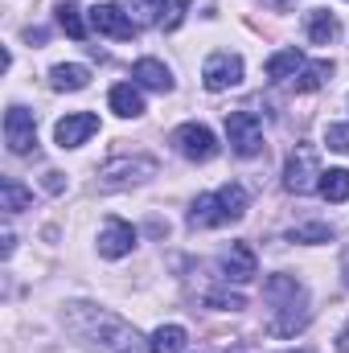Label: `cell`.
I'll return each mask as SVG.
<instances>
[{"mask_svg": "<svg viewBox=\"0 0 349 353\" xmlns=\"http://www.w3.org/2000/svg\"><path fill=\"white\" fill-rule=\"evenodd\" d=\"M66 329L90 341L99 353H136L140 337L128 321H119L115 312L99 308V304H70L66 308Z\"/></svg>", "mask_w": 349, "mask_h": 353, "instance_id": "obj_1", "label": "cell"}, {"mask_svg": "<svg viewBox=\"0 0 349 353\" xmlns=\"http://www.w3.org/2000/svg\"><path fill=\"white\" fill-rule=\"evenodd\" d=\"M263 296H267V304L275 308L271 333L292 337L296 329L308 325V296H304V288H300L292 275H271V279L263 283Z\"/></svg>", "mask_w": 349, "mask_h": 353, "instance_id": "obj_2", "label": "cell"}, {"mask_svg": "<svg viewBox=\"0 0 349 353\" xmlns=\"http://www.w3.org/2000/svg\"><path fill=\"white\" fill-rule=\"evenodd\" d=\"M247 214V189L222 185L218 193H201L189 210V226H230Z\"/></svg>", "mask_w": 349, "mask_h": 353, "instance_id": "obj_3", "label": "cell"}, {"mask_svg": "<svg viewBox=\"0 0 349 353\" xmlns=\"http://www.w3.org/2000/svg\"><path fill=\"white\" fill-rule=\"evenodd\" d=\"M226 140L239 157H259L263 152V119L255 111H230L226 115Z\"/></svg>", "mask_w": 349, "mask_h": 353, "instance_id": "obj_4", "label": "cell"}, {"mask_svg": "<svg viewBox=\"0 0 349 353\" xmlns=\"http://www.w3.org/2000/svg\"><path fill=\"white\" fill-rule=\"evenodd\" d=\"M321 161H317V148H308V144H300L292 157H288V165H283V189H292V193H312L317 185H321Z\"/></svg>", "mask_w": 349, "mask_h": 353, "instance_id": "obj_5", "label": "cell"}, {"mask_svg": "<svg viewBox=\"0 0 349 353\" xmlns=\"http://www.w3.org/2000/svg\"><path fill=\"white\" fill-rule=\"evenodd\" d=\"M201 83L206 90H230L243 83V58L239 54H230V50H218V54H210L206 58V66H201Z\"/></svg>", "mask_w": 349, "mask_h": 353, "instance_id": "obj_6", "label": "cell"}, {"mask_svg": "<svg viewBox=\"0 0 349 353\" xmlns=\"http://www.w3.org/2000/svg\"><path fill=\"white\" fill-rule=\"evenodd\" d=\"M173 148L185 161H214L218 157V140L206 123H181L173 132Z\"/></svg>", "mask_w": 349, "mask_h": 353, "instance_id": "obj_7", "label": "cell"}, {"mask_svg": "<svg viewBox=\"0 0 349 353\" xmlns=\"http://www.w3.org/2000/svg\"><path fill=\"white\" fill-rule=\"evenodd\" d=\"M90 29L103 33V37H111V41H132L140 25H136L119 4H94V8H90Z\"/></svg>", "mask_w": 349, "mask_h": 353, "instance_id": "obj_8", "label": "cell"}, {"mask_svg": "<svg viewBox=\"0 0 349 353\" xmlns=\"http://www.w3.org/2000/svg\"><path fill=\"white\" fill-rule=\"evenodd\" d=\"M4 144H8L12 157L33 152V144H37V123H33V115H29L25 107H8V115H4Z\"/></svg>", "mask_w": 349, "mask_h": 353, "instance_id": "obj_9", "label": "cell"}, {"mask_svg": "<svg viewBox=\"0 0 349 353\" xmlns=\"http://www.w3.org/2000/svg\"><path fill=\"white\" fill-rule=\"evenodd\" d=\"M94 132H99V115L74 111V115H66V119L54 123V144L58 148H79V144H87Z\"/></svg>", "mask_w": 349, "mask_h": 353, "instance_id": "obj_10", "label": "cell"}, {"mask_svg": "<svg viewBox=\"0 0 349 353\" xmlns=\"http://www.w3.org/2000/svg\"><path fill=\"white\" fill-rule=\"evenodd\" d=\"M132 247H136V226L111 218V222L99 230V255H103V259H123V255H132Z\"/></svg>", "mask_w": 349, "mask_h": 353, "instance_id": "obj_11", "label": "cell"}, {"mask_svg": "<svg viewBox=\"0 0 349 353\" xmlns=\"http://www.w3.org/2000/svg\"><path fill=\"white\" fill-rule=\"evenodd\" d=\"M222 271H226V279H235V283L255 279V275H259V259H255L251 243H235V247L226 251V259H222Z\"/></svg>", "mask_w": 349, "mask_h": 353, "instance_id": "obj_12", "label": "cell"}, {"mask_svg": "<svg viewBox=\"0 0 349 353\" xmlns=\"http://www.w3.org/2000/svg\"><path fill=\"white\" fill-rule=\"evenodd\" d=\"M157 173V165L152 161H111L107 169H103V185H111V189H119V185H132V181H140V176H152Z\"/></svg>", "mask_w": 349, "mask_h": 353, "instance_id": "obj_13", "label": "cell"}, {"mask_svg": "<svg viewBox=\"0 0 349 353\" xmlns=\"http://www.w3.org/2000/svg\"><path fill=\"white\" fill-rule=\"evenodd\" d=\"M304 33H308L312 46H329V41L341 33V25H337V17H333L329 8H308V12H304Z\"/></svg>", "mask_w": 349, "mask_h": 353, "instance_id": "obj_14", "label": "cell"}, {"mask_svg": "<svg viewBox=\"0 0 349 353\" xmlns=\"http://www.w3.org/2000/svg\"><path fill=\"white\" fill-rule=\"evenodd\" d=\"M132 79H136L140 87H148V90H173V74H169V66L157 62V58H140V62L132 66Z\"/></svg>", "mask_w": 349, "mask_h": 353, "instance_id": "obj_15", "label": "cell"}, {"mask_svg": "<svg viewBox=\"0 0 349 353\" xmlns=\"http://www.w3.org/2000/svg\"><path fill=\"white\" fill-rule=\"evenodd\" d=\"M107 99H111V111H115V115H123V119H136V115H144V94L132 87V83H115Z\"/></svg>", "mask_w": 349, "mask_h": 353, "instance_id": "obj_16", "label": "cell"}, {"mask_svg": "<svg viewBox=\"0 0 349 353\" xmlns=\"http://www.w3.org/2000/svg\"><path fill=\"white\" fill-rule=\"evenodd\" d=\"M304 70V54L292 46V50H279V54H271L267 58V79H275V83H283V79H296Z\"/></svg>", "mask_w": 349, "mask_h": 353, "instance_id": "obj_17", "label": "cell"}, {"mask_svg": "<svg viewBox=\"0 0 349 353\" xmlns=\"http://www.w3.org/2000/svg\"><path fill=\"white\" fill-rule=\"evenodd\" d=\"M87 83H90V70L87 66H79V62H70V66L62 62V66L50 70V87L54 90H83Z\"/></svg>", "mask_w": 349, "mask_h": 353, "instance_id": "obj_18", "label": "cell"}, {"mask_svg": "<svg viewBox=\"0 0 349 353\" xmlns=\"http://www.w3.org/2000/svg\"><path fill=\"white\" fill-rule=\"evenodd\" d=\"M185 345H189V333L181 325H161L148 341V353H181Z\"/></svg>", "mask_w": 349, "mask_h": 353, "instance_id": "obj_19", "label": "cell"}, {"mask_svg": "<svg viewBox=\"0 0 349 353\" xmlns=\"http://www.w3.org/2000/svg\"><path fill=\"white\" fill-rule=\"evenodd\" d=\"M317 193H321L325 201H333V205L349 201V169H329V173H321Z\"/></svg>", "mask_w": 349, "mask_h": 353, "instance_id": "obj_20", "label": "cell"}, {"mask_svg": "<svg viewBox=\"0 0 349 353\" xmlns=\"http://www.w3.org/2000/svg\"><path fill=\"white\" fill-rule=\"evenodd\" d=\"M54 17H58V25H62V33L66 37H74V41H83L87 37V25H83V12L70 4V0H62L58 8H54Z\"/></svg>", "mask_w": 349, "mask_h": 353, "instance_id": "obj_21", "label": "cell"}, {"mask_svg": "<svg viewBox=\"0 0 349 353\" xmlns=\"http://www.w3.org/2000/svg\"><path fill=\"white\" fill-rule=\"evenodd\" d=\"M29 201H33V193H29L21 181H12V176H8V181L0 185V210H8V214H21Z\"/></svg>", "mask_w": 349, "mask_h": 353, "instance_id": "obj_22", "label": "cell"}, {"mask_svg": "<svg viewBox=\"0 0 349 353\" xmlns=\"http://www.w3.org/2000/svg\"><path fill=\"white\" fill-rule=\"evenodd\" d=\"M333 74V62H304V70L296 74V90H317Z\"/></svg>", "mask_w": 349, "mask_h": 353, "instance_id": "obj_23", "label": "cell"}, {"mask_svg": "<svg viewBox=\"0 0 349 353\" xmlns=\"http://www.w3.org/2000/svg\"><path fill=\"white\" fill-rule=\"evenodd\" d=\"M185 8H189V0H157V25L173 33L177 25L185 21Z\"/></svg>", "mask_w": 349, "mask_h": 353, "instance_id": "obj_24", "label": "cell"}, {"mask_svg": "<svg viewBox=\"0 0 349 353\" xmlns=\"http://www.w3.org/2000/svg\"><path fill=\"white\" fill-rule=\"evenodd\" d=\"M292 243H333V230L329 226H300V230H292Z\"/></svg>", "mask_w": 349, "mask_h": 353, "instance_id": "obj_25", "label": "cell"}, {"mask_svg": "<svg viewBox=\"0 0 349 353\" xmlns=\"http://www.w3.org/2000/svg\"><path fill=\"white\" fill-rule=\"evenodd\" d=\"M325 144H329L333 152H346V157H349V123H329Z\"/></svg>", "mask_w": 349, "mask_h": 353, "instance_id": "obj_26", "label": "cell"}, {"mask_svg": "<svg viewBox=\"0 0 349 353\" xmlns=\"http://www.w3.org/2000/svg\"><path fill=\"white\" fill-rule=\"evenodd\" d=\"M206 304H210V308H230V312H239V308H243V296H235V292H206Z\"/></svg>", "mask_w": 349, "mask_h": 353, "instance_id": "obj_27", "label": "cell"}, {"mask_svg": "<svg viewBox=\"0 0 349 353\" xmlns=\"http://www.w3.org/2000/svg\"><path fill=\"white\" fill-rule=\"evenodd\" d=\"M123 4H128L140 21H157V4H148V0H123Z\"/></svg>", "mask_w": 349, "mask_h": 353, "instance_id": "obj_28", "label": "cell"}, {"mask_svg": "<svg viewBox=\"0 0 349 353\" xmlns=\"http://www.w3.org/2000/svg\"><path fill=\"white\" fill-rule=\"evenodd\" d=\"M46 189H50V193H62V173L50 169V173H46Z\"/></svg>", "mask_w": 349, "mask_h": 353, "instance_id": "obj_29", "label": "cell"}, {"mask_svg": "<svg viewBox=\"0 0 349 353\" xmlns=\"http://www.w3.org/2000/svg\"><path fill=\"white\" fill-rule=\"evenodd\" d=\"M337 353H349V325L337 333Z\"/></svg>", "mask_w": 349, "mask_h": 353, "instance_id": "obj_30", "label": "cell"}, {"mask_svg": "<svg viewBox=\"0 0 349 353\" xmlns=\"http://www.w3.org/2000/svg\"><path fill=\"white\" fill-rule=\"evenodd\" d=\"M346 288H349V275H346Z\"/></svg>", "mask_w": 349, "mask_h": 353, "instance_id": "obj_31", "label": "cell"}, {"mask_svg": "<svg viewBox=\"0 0 349 353\" xmlns=\"http://www.w3.org/2000/svg\"><path fill=\"white\" fill-rule=\"evenodd\" d=\"M300 353H304V350H300Z\"/></svg>", "mask_w": 349, "mask_h": 353, "instance_id": "obj_32", "label": "cell"}]
</instances>
